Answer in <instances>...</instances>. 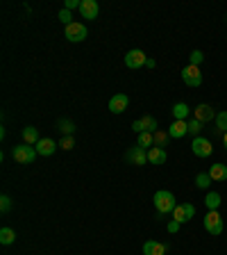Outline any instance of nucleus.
I'll return each mask as SVG.
<instances>
[{"instance_id":"obj_1","label":"nucleus","mask_w":227,"mask_h":255,"mask_svg":"<svg viewBox=\"0 0 227 255\" xmlns=\"http://www.w3.org/2000/svg\"><path fill=\"white\" fill-rule=\"evenodd\" d=\"M152 201H154V207H157L159 214H170L175 207H177V201H175L173 191H168V189H159Z\"/></svg>"},{"instance_id":"obj_2","label":"nucleus","mask_w":227,"mask_h":255,"mask_svg":"<svg viewBox=\"0 0 227 255\" xmlns=\"http://www.w3.org/2000/svg\"><path fill=\"white\" fill-rule=\"evenodd\" d=\"M11 155H14V159L18 162V164H32L39 153H37L34 146H30V143H21V146H14Z\"/></svg>"},{"instance_id":"obj_3","label":"nucleus","mask_w":227,"mask_h":255,"mask_svg":"<svg viewBox=\"0 0 227 255\" xmlns=\"http://www.w3.org/2000/svg\"><path fill=\"white\" fill-rule=\"evenodd\" d=\"M205 230L209 235H221L223 230H225V223H223V217L218 214V210H209L207 212V217H205Z\"/></svg>"},{"instance_id":"obj_4","label":"nucleus","mask_w":227,"mask_h":255,"mask_svg":"<svg viewBox=\"0 0 227 255\" xmlns=\"http://www.w3.org/2000/svg\"><path fill=\"white\" fill-rule=\"evenodd\" d=\"M64 34H66V39L73 43H79V41H84L86 37H89V30H86L84 23H77L73 21L71 25H66V30H64Z\"/></svg>"},{"instance_id":"obj_5","label":"nucleus","mask_w":227,"mask_h":255,"mask_svg":"<svg viewBox=\"0 0 227 255\" xmlns=\"http://www.w3.org/2000/svg\"><path fill=\"white\" fill-rule=\"evenodd\" d=\"M182 82H184L186 87H200L202 85L200 66H193V64L184 66V69H182Z\"/></svg>"},{"instance_id":"obj_6","label":"nucleus","mask_w":227,"mask_h":255,"mask_svg":"<svg viewBox=\"0 0 227 255\" xmlns=\"http://www.w3.org/2000/svg\"><path fill=\"white\" fill-rule=\"evenodd\" d=\"M132 130L137 134H141V132H157L159 130V123L154 121V117H150V114H146V117H141V119H137V121L132 123Z\"/></svg>"},{"instance_id":"obj_7","label":"nucleus","mask_w":227,"mask_h":255,"mask_svg":"<svg viewBox=\"0 0 227 255\" xmlns=\"http://www.w3.org/2000/svg\"><path fill=\"white\" fill-rule=\"evenodd\" d=\"M191 150H193V155H196V157H212L214 146H212V141H209V139L196 137L193 141H191Z\"/></svg>"},{"instance_id":"obj_8","label":"nucleus","mask_w":227,"mask_h":255,"mask_svg":"<svg viewBox=\"0 0 227 255\" xmlns=\"http://www.w3.org/2000/svg\"><path fill=\"white\" fill-rule=\"evenodd\" d=\"M196 217V205L193 203H180V205L173 210V219L180 223H186Z\"/></svg>"},{"instance_id":"obj_9","label":"nucleus","mask_w":227,"mask_h":255,"mask_svg":"<svg viewBox=\"0 0 227 255\" xmlns=\"http://www.w3.org/2000/svg\"><path fill=\"white\" fill-rule=\"evenodd\" d=\"M125 159L134 166H143L146 162H148V150L141 148V146H132V148L125 150Z\"/></svg>"},{"instance_id":"obj_10","label":"nucleus","mask_w":227,"mask_h":255,"mask_svg":"<svg viewBox=\"0 0 227 255\" xmlns=\"http://www.w3.org/2000/svg\"><path fill=\"white\" fill-rule=\"evenodd\" d=\"M216 114L218 112H214L212 105H207V103H200V105L193 110V119L200 123H209V121H216Z\"/></svg>"},{"instance_id":"obj_11","label":"nucleus","mask_w":227,"mask_h":255,"mask_svg":"<svg viewBox=\"0 0 227 255\" xmlns=\"http://www.w3.org/2000/svg\"><path fill=\"white\" fill-rule=\"evenodd\" d=\"M146 62H148V57H146V53L139 50V48H134V50H130V53L125 55L127 69H141V66H146Z\"/></svg>"},{"instance_id":"obj_12","label":"nucleus","mask_w":227,"mask_h":255,"mask_svg":"<svg viewBox=\"0 0 227 255\" xmlns=\"http://www.w3.org/2000/svg\"><path fill=\"white\" fill-rule=\"evenodd\" d=\"M127 105H130V98H127L125 94H116L109 98V112L111 114H123V112L127 110Z\"/></svg>"},{"instance_id":"obj_13","label":"nucleus","mask_w":227,"mask_h":255,"mask_svg":"<svg viewBox=\"0 0 227 255\" xmlns=\"http://www.w3.org/2000/svg\"><path fill=\"white\" fill-rule=\"evenodd\" d=\"M98 11H100V7H98L95 0H82V5H79V14H82V18L93 21V18H98Z\"/></svg>"},{"instance_id":"obj_14","label":"nucleus","mask_w":227,"mask_h":255,"mask_svg":"<svg viewBox=\"0 0 227 255\" xmlns=\"http://www.w3.org/2000/svg\"><path fill=\"white\" fill-rule=\"evenodd\" d=\"M34 148H37V153H39V155H43V157H50V155H53L55 150H57V143H55L53 139H43V137H41Z\"/></svg>"},{"instance_id":"obj_15","label":"nucleus","mask_w":227,"mask_h":255,"mask_svg":"<svg viewBox=\"0 0 227 255\" xmlns=\"http://www.w3.org/2000/svg\"><path fill=\"white\" fill-rule=\"evenodd\" d=\"M168 134L173 139H182L189 134V121H173V126L168 128Z\"/></svg>"},{"instance_id":"obj_16","label":"nucleus","mask_w":227,"mask_h":255,"mask_svg":"<svg viewBox=\"0 0 227 255\" xmlns=\"http://www.w3.org/2000/svg\"><path fill=\"white\" fill-rule=\"evenodd\" d=\"M166 253V246L157 239H148L146 244H143V255H164Z\"/></svg>"},{"instance_id":"obj_17","label":"nucleus","mask_w":227,"mask_h":255,"mask_svg":"<svg viewBox=\"0 0 227 255\" xmlns=\"http://www.w3.org/2000/svg\"><path fill=\"white\" fill-rule=\"evenodd\" d=\"M166 159H168V155H166L164 148L152 146V148L148 150V162H150V164H166Z\"/></svg>"},{"instance_id":"obj_18","label":"nucleus","mask_w":227,"mask_h":255,"mask_svg":"<svg viewBox=\"0 0 227 255\" xmlns=\"http://www.w3.org/2000/svg\"><path fill=\"white\" fill-rule=\"evenodd\" d=\"M39 130L34 126H27V128H23V141L25 143H30V146H37L39 143Z\"/></svg>"},{"instance_id":"obj_19","label":"nucleus","mask_w":227,"mask_h":255,"mask_svg":"<svg viewBox=\"0 0 227 255\" xmlns=\"http://www.w3.org/2000/svg\"><path fill=\"white\" fill-rule=\"evenodd\" d=\"M214 182L216 180H227V164H212V169L207 171Z\"/></svg>"},{"instance_id":"obj_20","label":"nucleus","mask_w":227,"mask_h":255,"mask_svg":"<svg viewBox=\"0 0 227 255\" xmlns=\"http://www.w3.org/2000/svg\"><path fill=\"white\" fill-rule=\"evenodd\" d=\"M191 114V110H189V105L186 103H175L173 105V119L175 121H186V117Z\"/></svg>"},{"instance_id":"obj_21","label":"nucleus","mask_w":227,"mask_h":255,"mask_svg":"<svg viewBox=\"0 0 227 255\" xmlns=\"http://www.w3.org/2000/svg\"><path fill=\"white\" fill-rule=\"evenodd\" d=\"M205 205H207V210H218L221 207V194L218 191H209L205 198Z\"/></svg>"},{"instance_id":"obj_22","label":"nucleus","mask_w":227,"mask_h":255,"mask_svg":"<svg viewBox=\"0 0 227 255\" xmlns=\"http://www.w3.org/2000/svg\"><path fill=\"white\" fill-rule=\"evenodd\" d=\"M16 242V233L11 228H2L0 230V244L2 246H11Z\"/></svg>"},{"instance_id":"obj_23","label":"nucleus","mask_w":227,"mask_h":255,"mask_svg":"<svg viewBox=\"0 0 227 255\" xmlns=\"http://www.w3.org/2000/svg\"><path fill=\"white\" fill-rule=\"evenodd\" d=\"M137 146H141V148H146V150L152 148V146H154V137H152V132H141V134H139Z\"/></svg>"},{"instance_id":"obj_24","label":"nucleus","mask_w":227,"mask_h":255,"mask_svg":"<svg viewBox=\"0 0 227 255\" xmlns=\"http://www.w3.org/2000/svg\"><path fill=\"white\" fill-rule=\"evenodd\" d=\"M59 130L64 132V137H73V132H75L73 121H69V119H59Z\"/></svg>"},{"instance_id":"obj_25","label":"nucleus","mask_w":227,"mask_h":255,"mask_svg":"<svg viewBox=\"0 0 227 255\" xmlns=\"http://www.w3.org/2000/svg\"><path fill=\"white\" fill-rule=\"evenodd\" d=\"M212 178H209V173H198L196 175V187L198 189H209V185H212Z\"/></svg>"},{"instance_id":"obj_26","label":"nucleus","mask_w":227,"mask_h":255,"mask_svg":"<svg viewBox=\"0 0 227 255\" xmlns=\"http://www.w3.org/2000/svg\"><path fill=\"white\" fill-rule=\"evenodd\" d=\"M152 137H154V146H157V148H164L166 143H168V137H170V134L164 132V130H157Z\"/></svg>"},{"instance_id":"obj_27","label":"nucleus","mask_w":227,"mask_h":255,"mask_svg":"<svg viewBox=\"0 0 227 255\" xmlns=\"http://www.w3.org/2000/svg\"><path fill=\"white\" fill-rule=\"evenodd\" d=\"M216 128L221 130L223 134L227 132V112H225V110L218 112V114H216Z\"/></svg>"},{"instance_id":"obj_28","label":"nucleus","mask_w":227,"mask_h":255,"mask_svg":"<svg viewBox=\"0 0 227 255\" xmlns=\"http://www.w3.org/2000/svg\"><path fill=\"white\" fill-rule=\"evenodd\" d=\"M200 130H202V123L196 121V119H191L189 121V134H193V139L200 137Z\"/></svg>"},{"instance_id":"obj_29","label":"nucleus","mask_w":227,"mask_h":255,"mask_svg":"<svg viewBox=\"0 0 227 255\" xmlns=\"http://www.w3.org/2000/svg\"><path fill=\"white\" fill-rule=\"evenodd\" d=\"M0 210H2V212H9V210H11V198L7 196V194H2V196H0Z\"/></svg>"},{"instance_id":"obj_30","label":"nucleus","mask_w":227,"mask_h":255,"mask_svg":"<svg viewBox=\"0 0 227 255\" xmlns=\"http://www.w3.org/2000/svg\"><path fill=\"white\" fill-rule=\"evenodd\" d=\"M189 59H191V64H193V66H200V64H202V59H205V55H202L200 50H193Z\"/></svg>"},{"instance_id":"obj_31","label":"nucleus","mask_w":227,"mask_h":255,"mask_svg":"<svg viewBox=\"0 0 227 255\" xmlns=\"http://www.w3.org/2000/svg\"><path fill=\"white\" fill-rule=\"evenodd\" d=\"M75 146V141H73V137H64L62 141H59V148H64V150H71Z\"/></svg>"},{"instance_id":"obj_32","label":"nucleus","mask_w":227,"mask_h":255,"mask_svg":"<svg viewBox=\"0 0 227 255\" xmlns=\"http://www.w3.org/2000/svg\"><path fill=\"white\" fill-rule=\"evenodd\" d=\"M59 21H62L64 25H71V23H73V21H71V11L69 9H62V11H59Z\"/></svg>"},{"instance_id":"obj_33","label":"nucleus","mask_w":227,"mask_h":255,"mask_svg":"<svg viewBox=\"0 0 227 255\" xmlns=\"http://www.w3.org/2000/svg\"><path fill=\"white\" fill-rule=\"evenodd\" d=\"M79 5H82V0H66V2H64V9H75V7H77L79 9Z\"/></svg>"},{"instance_id":"obj_34","label":"nucleus","mask_w":227,"mask_h":255,"mask_svg":"<svg viewBox=\"0 0 227 255\" xmlns=\"http://www.w3.org/2000/svg\"><path fill=\"white\" fill-rule=\"evenodd\" d=\"M180 226H182V223H180V221H175V219H173V221L168 223V233H177V230H180Z\"/></svg>"},{"instance_id":"obj_35","label":"nucleus","mask_w":227,"mask_h":255,"mask_svg":"<svg viewBox=\"0 0 227 255\" xmlns=\"http://www.w3.org/2000/svg\"><path fill=\"white\" fill-rule=\"evenodd\" d=\"M154 64H157L154 59H148V62H146V66H148V69H154Z\"/></svg>"},{"instance_id":"obj_36","label":"nucleus","mask_w":227,"mask_h":255,"mask_svg":"<svg viewBox=\"0 0 227 255\" xmlns=\"http://www.w3.org/2000/svg\"><path fill=\"white\" fill-rule=\"evenodd\" d=\"M223 141H225V148H227V132L223 134Z\"/></svg>"}]
</instances>
